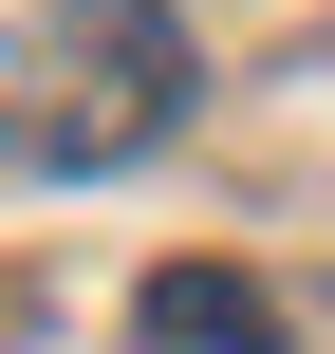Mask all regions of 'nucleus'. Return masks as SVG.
<instances>
[{
	"instance_id": "f03ea898",
	"label": "nucleus",
	"mask_w": 335,
	"mask_h": 354,
	"mask_svg": "<svg viewBox=\"0 0 335 354\" xmlns=\"http://www.w3.org/2000/svg\"><path fill=\"white\" fill-rule=\"evenodd\" d=\"M131 354H280V299H261L242 261H168V280L131 299Z\"/></svg>"
},
{
	"instance_id": "f257e3e1",
	"label": "nucleus",
	"mask_w": 335,
	"mask_h": 354,
	"mask_svg": "<svg viewBox=\"0 0 335 354\" xmlns=\"http://www.w3.org/2000/svg\"><path fill=\"white\" fill-rule=\"evenodd\" d=\"M168 112H186V19L168 0H56L37 19V93H19L37 168H131Z\"/></svg>"
}]
</instances>
